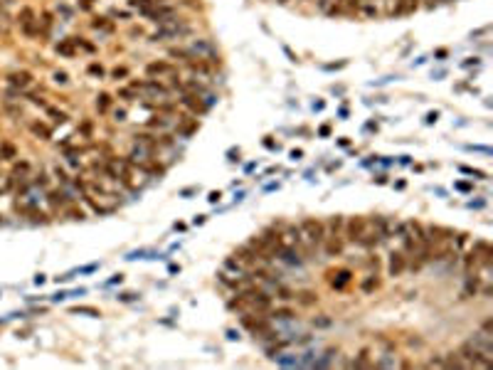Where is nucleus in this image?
Returning a JSON list of instances; mask_svg holds the SVG:
<instances>
[{
	"label": "nucleus",
	"mask_w": 493,
	"mask_h": 370,
	"mask_svg": "<svg viewBox=\"0 0 493 370\" xmlns=\"http://www.w3.org/2000/svg\"><path fill=\"white\" fill-rule=\"evenodd\" d=\"M30 129H32V134H35V136H40V139H45V141L52 136V134H50V129H47L45 124H32Z\"/></svg>",
	"instance_id": "nucleus-18"
},
{
	"label": "nucleus",
	"mask_w": 493,
	"mask_h": 370,
	"mask_svg": "<svg viewBox=\"0 0 493 370\" xmlns=\"http://www.w3.org/2000/svg\"><path fill=\"white\" fill-rule=\"evenodd\" d=\"M318 134H320V136H328V134H331V126H320Z\"/></svg>",
	"instance_id": "nucleus-34"
},
{
	"label": "nucleus",
	"mask_w": 493,
	"mask_h": 370,
	"mask_svg": "<svg viewBox=\"0 0 493 370\" xmlns=\"http://www.w3.org/2000/svg\"><path fill=\"white\" fill-rule=\"evenodd\" d=\"M313 301H316V296H313L311 291H303V294H301V304H313Z\"/></svg>",
	"instance_id": "nucleus-27"
},
{
	"label": "nucleus",
	"mask_w": 493,
	"mask_h": 370,
	"mask_svg": "<svg viewBox=\"0 0 493 370\" xmlns=\"http://www.w3.org/2000/svg\"><path fill=\"white\" fill-rule=\"evenodd\" d=\"M220 200V193H210V202H217Z\"/></svg>",
	"instance_id": "nucleus-38"
},
{
	"label": "nucleus",
	"mask_w": 493,
	"mask_h": 370,
	"mask_svg": "<svg viewBox=\"0 0 493 370\" xmlns=\"http://www.w3.org/2000/svg\"><path fill=\"white\" fill-rule=\"evenodd\" d=\"M0 153H3V158H5V161L15 158V148H13L10 143H0Z\"/></svg>",
	"instance_id": "nucleus-22"
},
{
	"label": "nucleus",
	"mask_w": 493,
	"mask_h": 370,
	"mask_svg": "<svg viewBox=\"0 0 493 370\" xmlns=\"http://www.w3.org/2000/svg\"><path fill=\"white\" fill-rule=\"evenodd\" d=\"M276 3H281V5H284V3H289V0H276Z\"/></svg>",
	"instance_id": "nucleus-39"
},
{
	"label": "nucleus",
	"mask_w": 493,
	"mask_h": 370,
	"mask_svg": "<svg viewBox=\"0 0 493 370\" xmlns=\"http://www.w3.org/2000/svg\"><path fill=\"white\" fill-rule=\"evenodd\" d=\"M143 15L145 18H150L153 23H166V20H171V18H175V10L171 8V5H153V8H148V10H143Z\"/></svg>",
	"instance_id": "nucleus-3"
},
{
	"label": "nucleus",
	"mask_w": 493,
	"mask_h": 370,
	"mask_svg": "<svg viewBox=\"0 0 493 370\" xmlns=\"http://www.w3.org/2000/svg\"><path fill=\"white\" fill-rule=\"evenodd\" d=\"M377 284H380V279H377V274H373V277H368L363 284H360V289L368 294V291H373V289H377Z\"/></svg>",
	"instance_id": "nucleus-20"
},
{
	"label": "nucleus",
	"mask_w": 493,
	"mask_h": 370,
	"mask_svg": "<svg viewBox=\"0 0 493 370\" xmlns=\"http://www.w3.org/2000/svg\"><path fill=\"white\" fill-rule=\"evenodd\" d=\"M118 299H121V301H133V299H136V294H121Z\"/></svg>",
	"instance_id": "nucleus-33"
},
{
	"label": "nucleus",
	"mask_w": 493,
	"mask_h": 370,
	"mask_svg": "<svg viewBox=\"0 0 493 370\" xmlns=\"http://www.w3.org/2000/svg\"><path fill=\"white\" fill-rule=\"evenodd\" d=\"M456 188H459V190H471V185H468V183H459Z\"/></svg>",
	"instance_id": "nucleus-37"
},
{
	"label": "nucleus",
	"mask_w": 493,
	"mask_h": 370,
	"mask_svg": "<svg viewBox=\"0 0 493 370\" xmlns=\"http://www.w3.org/2000/svg\"><path fill=\"white\" fill-rule=\"evenodd\" d=\"M183 104H185V106H190L195 114H203L205 109H207V104H203L195 94H185V96H183Z\"/></svg>",
	"instance_id": "nucleus-13"
},
{
	"label": "nucleus",
	"mask_w": 493,
	"mask_h": 370,
	"mask_svg": "<svg viewBox=\"0 0 493 370\" xmlns=\"http://www.w3.org/2000/svg\"><path fill=\"white\" fill-rule=\"evenodd\" d=\"M175 69L168 64V62H150L148 67H145V74L148 77H163V74H173Z\"/></svg>",
	"instance_id": "nucleus-9"
},
{
	"label": "nucleus",
	"mask_w": 493,
	"mask_h": 370,
	"mask_svg": "<svg viewBox=\"0 0 493 370\" xmlns=\"http://www.w3.org/2000/svg\"><path fill=\"white\" fill-rule=\"evenodd\" d=\"M89 72H91V74H96V77H101V74H104L101 64H91V67H89Z\"/></svg>",
	"instance_id": "nucleus-29"
},
{
	"label": "nucleus",
	"mask_w": 493,
	"mask_h": 370,
	"mask_svg": "<svg viewBox=\"0 0 493 370\" xmlns=\"http://www.w3.org/2000/svg\"><path fill=\"white\" fill-rule=\"evenodd\" d=\"M91 25H94V28H96V30L101 28V30H109V32H111V23H106L104 18H96V20H94Z\"/></svg>",
	"instance_id": "nucleus-25"
},
{
	"label": "nucleus",
	"mask_w": 493,
	"mask_h": 370,
	"mask_svg": "<svg viewBox=\"0 0 493 370\" xmlns=\"http://www.w3.org/2000/svg\"><path fill=\"white\" fill-rule=\"evenodd\" d=\"M133 89H143L145 94H150V96H166L168 94V89L163 84H158L155 79H148V82H141V84L133 82Z\"/></svg>",
	"instance_id": "nucleus-6"
},
{
	"label": "nucleus",
	"mask_w": 493,
	"mask_h": 370,
	"mask_svg": "<svg viewBox=\"0 0 493 370\" xmlns=\"http://www.w3.org/2000/svg\"><path fill=\"white\" fill-rule=\"evenodd\" d=\"M190 52H193V57H195V59L215 57V47H212L207 40H195V42H193V47H190Z\"/></svg>",
	"instance_id": "nucleus-7"
},
{
	"label": "nucleus",
	"mask_w": 493,
	"mask_h": 370,
	"mask_svg": "<svg viewBox=\"0 0 493 370\" xmlns=\"http://www.w3.org/2000/svg\"><path fill=\"white\" fill-rule=\"evenodd\" d=\"M91 3H94V0H82V3H79V5H82V8H84V10H89V8H91Z\"/></svg>",
	"instance_id": "nucleus-35"
},
{
	"label": "nucleus",
	"mask_w": 493,
	"mask_h": 370,
	"mask_svg": "<svg viewBox=\"0 0 493 370\" xmlns=\"http://www.w3.org/2000/svg\"><path fill=\"white\" fill-rule=\"evenodd\" d=\"M461 173H468V175H473V178H486V173L483 171H473V168H466V166H461Z\"/></svg>",
	"instance_id": "nucleus-26"
},
{
	"label": "nucleus",
	"mask_w": 493,
	"mask_h": 370,
	"mask_svg": "<svg viewBox=\"0 0 493 370\" xmlns=\"http://www.w3.org/2000/svg\"><path fill=\"white\" fill-rule=\"evenodd\" d=\"M466 363L459 358V353H451L446 360H444V368H464Z\"/></svg>",
	"instance_id": "nucleus-19"
},
{
	"label": "nucleus",
	"mask_w": 493,
	"mask_h": 370,
	"mask_svg": "<svg viewBox=\"0 0 493 370\" xmlns=\"http://www.w3.org/2000/svg\"><path fill=\"white\" fill-rule=\"evenodd\" d=\"M325 242V239H323ZM343 252V239L338 237V234H333L328 242H325V255L328 257H336V255H341Z\"/></svg>",
	"instance_id": "nucleus-11"
},
{
	"label": "nucleus",
	"mask_w": 493,
	"mask_h": 370,
	"mask_svg": "<svg viewBox=\"0 0 493 370\" xmlns=\"http://www.w3.org/2000/svg\"><path fill=\"white\" fill-rule=\"evenodd\" d=\"M331 3H333V0H318V8H320V10H328V8H331Z\"/></svg>",
	"instance_id": "nucleus-32"
},
{
	"label": "nucleus",
	"mask_w": 493,
	"mask_h": 370,
	"mask_svg": "<svg viewBox=\"0 0 493 370\" xmlns=\"http://www.w3.org/2000/svg\"><path fill=\"white\" fill-rule=\"evenodd\" d=\"M50 114L55 116V121H59V124H64V121H67V116L59 114V111H55V109H50Z\"/></svg>",
	"instance_id": "nucleus-31"
},
{
	"label": "nucleus",
	"mask_w": 493,
	"mask_h": 370,
	"mask_svg": "<svg viewBox=\"0 0 493 370\" xmlns=\"http://www.w3.org/2000/svg\"><path fill=\"white\" fill-rule=\"evenodd\" d=\"M353 365H355V368H368V365H370V360H368V350H363V353H360V358H358V360H353Z\"/></svg>",
	"instance_id": "nucleus-23"
},
{
	"label": "nucleus",
	"mask_w": 493,
	"mask_h": 370,
	"mask_svg": "<svg viewBox=\"0 0 493 370\" xmlns=\"http://www.w3.org/2000/svg\"><path fill=\"white\" fill-rule=\"evenodd\" d=\"M291 316H293L291 309H276V311H274V318H281V321H289Z\"/></svg>",
	"instance_id": "nucleus-24"
},
{
	"label": "nucleus",
	"mask_w": 493,
	"mask_h": 370,
	"mask_svg": "<svg viewBox=\"0 0 493 370\" xmlns=\"http://www.w3.org/2000/svg\"><path fill=\"white\" fill-rule=\"evenodd\" d=\"M30 82H32V74H30V72H15V74H10V84H13V86L25 89Z\"/></svg>",
	"instance_id": "nucleus-14"
},
{
	"label": "nucleus",
	"mask_w": 493,
	"mask_h": 370,
	"mask_svg": "<svg viewBox=\"0 0 493 370\" xmlns=\"http://www.w3.org/2000/svg\"><path fill=\"white\" fill-rule=\"evenodd\" d=\"M365 227H368V222H365L363 217H350L348 225H346V237H348L350 242H360Z\"/></svg>",
	"instance_id": "nucleus-4"
},
{
	"label": "nucleus",
	"mask_w": 493,
	"mask_h": 370,
	"mask_svg": "<svg viewBox=\"0 0 493 370\" xmlns=\"http://www.w3.org/2000/svg\"><path fill=\"white\" fill-rule=\"evenodd\" d=\"M414 10H417V0H397L392 15H409V13H414Z\"/></svg>",
	"instance_id": "nucleus-12"
},
{
	"label": "nucleus",
	"mask_w": 493,
	"mask_h": 370,
	"mask_svg": "<svg viewBox=\"0 0 493 370\" xmlns=\"http://www.w3.org/2000/svg\"><path fill=\"white\" fill-rule=\"evenodd\" d=\"M301 232L311 244H323V239H325V225L320 220H313V217H306L301 222Z\"/></svg>",
	"instance_id": "nucleus-2"
},
{
	"label": "nucleus",
	"mask_w": 493,
	"mask_h": 370,
	"mask_svg": "<svg viewBox=\"0 0 493 370\" xmlns=\"http://www.w3.org/2000/svg\"><path fill=\"white\" fill-rule=\"evenodd\" d=\"M436 116H439V114H436V111H432V114L427 116V124H432V121H436Z\"/></svg>",
	"instance_id": "nucleus-36"
},
{
	"label": "nucleus",
	"mask_w": 493,
	"mask_h": 370,
	"mask_svg": "<svg viewBox=\"0 0 493 370\" xmlns=\"http://www.w3.org/2000/svg\"><path fill=\"white\" fill-rule=\"evenodd\" d=\"M55 82L57 84H67V72H55Z\"/></svg>",
	"instance_id": "nucleus-28"
},
{
	"label": "nucleus",
	"mask_w": 493,
	"mask_h": 370,
	"mask_svg": "<svg viewBox=\"0 0 493 370\" xmlns=\"http://www.w3.org/2000/svg\"><path fill=\"white\" fill-rule=\"evenodd\" d=\"M126 74H128V69H126V67H116V69H114V79H118V77H126Z\"/></svg>",
	"instance_id": "nucleus-30"
},
{
	"label": "nucleus",
	"mask_w": 493,
	"mask_h": 370,
	"mask_svg": "<svg viewBox=\"0 0 493 370\" xmlns=\"http://www.w3.org/2000/svg\"><path fill=\"white\" fill-rule=\"evenodd\" d=\"M20 25H23V30L28 35H35V13H32V8H23L20 10Z\"/></svg>",
	"instance_id": "nucleus-10"
},
{
	"label": "nucleus",
	"mask_w": 493,
	"mask_h": 370,
	"mask_svg": "<svg viewBox=\"0 0 493 370\" xmlns=\"http://www.w3.org/2000/svg\"><path fill=\"white\" fill-rule=\"evenodd\" d=\"M407 267V257L402 252H392L390 255V264H387V272H390V277H400L402 272H405Z\"/></svg>",
	"instance_id": "nucleus-5"
},
{
	"label": "nucleus",
	"mask_w": 493,
	"mask_h": 370,
	"mask_svg": "<svg viewBox=\"0 0 493 370\" xmlns=\"http://www.w3.org/2000/svg\"><path fill=\"white\" fill-rule=\"evenodd\" d=\"M57 52H59V55H64V57H74V55H77V47H74V40L69 37V40H64V42H59V45H57Z\"/></svg>",
	"instance_id": "nucleus-15"
},
{
	"label": "nucleus",
	"mask_w": 493,
	"mask_h": 370,
	"mask_svg": "<svg viewBox=\"0 0 493 370\" xmlns=\"http://www.w3.org/2000/svg\"><path fill=\"white\" fill-rule=\"evenodd\" d=\"M72 313H82V316H91V318H99V316H101L99 309H94V306H74Z\"/></svg>",
	"instance_id": "nucleus-17"
},
{
	"label": "nucleus",
	"mask_w": 493,
	"mask_h": 370,
	"mask_svg": "<svg viewBox=\"0 0 493 370\" xmlns=\"http://www.w3.org/2000/svg\"><path fill=\"white\" fill-rule=\"evenodd\" d=\"M109 104H111V96H109V94H99V96H96V109H99V111H106Z\"/></svg>",
	"instance_id": "nucleus-21"
},
{
	"label": "nucleus",
	"mask_w": 493,
	"mask_h": 370,
	"mask_svg": "<svg viewBox=\"0 0 493 370\" xmlns=\"http://www.w3.org/2000/svg\"><path fill=\"white\" fill-rule=\"evenodd\" d=\"M331 286L336 289V291H341V289H346L350 284V279H353V274H350V269H338V272H331Z\"/></svg>",
	"instance_id": "nucleus-8"
},
{
	"label": "nucleus",
	"mask_w": 493,
	"mask_h": 370,
	"mask_svg": "<svg viewBox=\"0 0 493 370\" xmlns=\"http://www.w3.org/2000/svg\"><path fill=\"white\" fill-rule=\"evenodd\" d=\"M185 35H190V25L183 23V20H178V18H171V20H166V23L158 25V30L150 35V40L153 42H163V40H180Z\"/></svg>",
	"instance_id": "nucleus-1"
},
{
	"label": "nucleus",
	"mask_w": 493,
	"mask_h": 370,
	"mask_svg": "<svg viewBox=\"0 0 493 370\" xmlns=\"http://www.w3.org/2000/svg\"><path fill=\"white\" fill-rule=\"evenodd\" d=\"M160 3H163V0H128V5H131V8H138L141 13L148 10V8H153V5H160Z\"/></svg>",
	"instance_id": "nucleus-16"
}]
</instances>
